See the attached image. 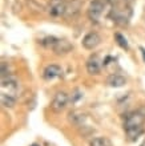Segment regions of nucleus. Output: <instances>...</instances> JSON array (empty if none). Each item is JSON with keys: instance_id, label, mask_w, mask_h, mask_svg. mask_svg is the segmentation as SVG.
<instances>
[{"instance_id": "9b49d317", "label": "nucleus", "mask_w": 145, "mask_h": 146, "mask_svg": "<svg viewBox=\"0 0 145 146\" xmlns=\"http://www.w3.org/2000/svg\"><path fill=\"white\" fill-rule=\"evenodd\" d=\"M85 119H87V115L84 113H81V111L73 110L68 114V121L71 123H73V125H76V126H83Z\"/></svg>"}, {"instance_id": "1a4fd4ad", "label": "nucleus", "mask_w": 145, "mask_h": 146, "mask_svg": "<svg viewBox=\"0 0 145 146\" xmlns=\"http://www.w3.org/2000/svg\"><path fill=\"white\" fill-rule=\"evenodd\" d=\"M61 74H63V70H61L60 66L56 65V64H52V65H48L45 69H44L43 77H44L47 81H52V80H55L56 77H60Z\"/></svg>"}, {"instance_id": "f03ea898", "label": "nucleus", "mask_w": 145, "mask_h": 146, "mask_svg": "<svg viewBox=\"0 0 145 146\" xmlns=\"http://www.w3.org/2000/svg\"><path fill=\"white\" fill-rule=\"evenodd\" d=\"M1 93H5L8 96H12V97H17L20 93V85L17 84V81L12 80L9 77H3L1 80Z\"/></svg>"}, {"instance_id": "6ab92c4d", "label": "nucleus", "mask_w": 145, "mask_h": 146, "mask_svg": "<svg viewBox=\"0 0 145 146\" xmlns=\"http://www.w3.org/2000/svg\"><path fill=\"white\" fill-rule=\"evenodd\" d=\"M140 50H141V53H142V57H144V61H145V48H140Z\"/></svg>"}, {"instance_id": "0eeeda50", "label": "nucleus", "mask_w": 145, "mask_h": 146, "mask_svg": "<svg viewBox=\"0 0 145 146\" xmlns=\"http://www.w3.org/2000/svg\"><path fill=\"white\" fill-rule=\"evenodd\" d=\"M100 42H101V37H100L99 33L97 32H89V33H87L84 36L81 44H83V46H84L85 49L92 50V49H95Z\"/></svg>"}, {"instance_id": "f3484780", "label": "nucleus", "mask_w": 145, "mask_h": 146, "mask_svg": "<svg viewBox=\"0 0 145 146\" xmlns=\"http://www.w3.org/2000/svg\"><path fill=\"white\" fill-rule=\"evenodd\" d=\"M116 40H117V44L121 48H124V49H129V45H128V41H126V38L124 37L122 35H120V33H116L115 35Z\"/></svg>"}, {"instance_id": "a211bd4d", "label": "nucleus", "mask_w": 145, "mask_h": 146, "mask_svg": "<svg viewBox=\"0 0 145 146\" xmlns=\"http://www.w3.org/2000/svg\"><path fill=\"white\" fill-rule=\"evenodd\" d=\"M80 98H83V93H81L79 89H75V90L72 92V96H71V98H69V100H71V102H72V104H76Z\"/></svg>"}, {"instance_id": "4be33fe9", "label": "nucleus", "mask_w": 145, "mask_h": 146, "mask_svg": "<svg viewBox=\"0 0 145 146\" xmlns=\"http://www.w3.org/2000/svg\"><path fill=\"white\" fill-rule=\"evenodd\" d=\"M32 146H39V145H36V143H35V145H32Z\"/></svg>"}, {"instance_id": "f257e3e1", "label": "nucleus", "mask_w": 145, "mask_h": 146, "mask_svg": "<svg viewBox=\"0 0 145 146\" xmlns=\"http://www.w3.org/2000/svg\"><path fill=\"white\" fill-rule=\"evenodd\" d=\"M144 122H145V113H142L141 110L132 111L125 117L124 129L129 130V129H134V127H141Z\"/></svg>"}, {"instance_id": "412c9836", "label": "nucleus", "mask_w": 145, "mask_h": 146, "mask_svg": "<svg viewBox=\"0 0 145 146\" xmlns=\"http://www.w3.org/2000/svg\"><path fill=\"white\" fill-rule=\"evenodd\" d=\"M126 1H128V3H130V1H133V0H126Z\"/></svg>"}, {"instance_id": "39448f33", "label": "nucleus", "mask_w": 145, "mask_h": 146, "mask_svg": "<svg viewBox=\"0 0 145 146\" xmlns=\"http://www.w3.org/2000/svg\"><path fill=\"white\" fill-rule=\"evenodd\" d=\"M65 9H67V1L65 0H51L49 5H48V12L55 17L65 15Z\"/></svg>"}, {"instance_id": "dca6fc26", "label": "nucleus", "mask_w": 145, "mask_h": 146, "mask_svg": "<svg viewBox=\"0 0 145 146\" xmlns=\"http://www.w3.org/2000/svg\"><path fill=\"white\" fill-rule=\"evenodd\" d=\"M57 40L59 38L53 37V36H47V37H44L41 41H40V44L44 45V46H47V48H53L55 44L57 42Z\"/></svg>"}, {"instance_id": "20e7f679", "label": "nucleus", "mask_w": 145, "mask_h": 146, "mask_svg": "<svg viewBox=\"0 0 145 146\" xmlns=\"http://www.w3.org/2000/svg\"><path fill=\"white\" fill-rule=\"evenodd\" d=\"M103 11H104V4L100 0H93L89 4V7H88V17H89L91 21L97 23L101 13H103Z\"/></svg>"}, {"instance_id": "ddd939ff", "label": "nucleus", "mask_w": 145, "mask_h": 146, "mask_svg": "<svg viewBox=\"0 0 145 146\" xmlns=\"http://www.w3.org/2000/svg\"><path fill=\"white\" fill-rule=\"evenodd\" d=\"M0 101H1V105H3L4 108H13L16 104V98L12 96H8L5 93H1V96H0Z\"/></svg>"}, {"instance_id": "aec40b11", "label": "nucleus", "mask_w": 145, "mask_h": 146, "mask_svg": "<svg viewBox=\"0 0 145 146\" xmlns=\"http://www.w3.org/2000/svg\"><path fill=\"white\" fill-rule=\"evenodd\" d=\"M141 146H145V141H144V142H142V143H141Z\"/></svg>"}, {"instance_id": "423d86ee", "label": "nucleus", "mask_w": 145, "mask_h": 146, "mask_svg": "<svg viewBox=\"0 0 145 146\" xmlns=\"http://www.w3.org/2000/svg\"><path fill=\"white\" fill-rule=\"evenodd\" d=\"M81 7H83L81 0H69V1H67V9H65L64 16L67 19H75L80 13Z\"/></svg>"}, {"instance_id": "7ed1b4c3", "label": "nucleus", "mask_w": 145, "mask_h": 146, "mask_svg": "<svg viewBox=\"0 0 145 146\" xmlns=\"http://www.w3.org/2000/svg\"><path fill=\"white\" fill-rule=\"evenodd\" d=\"M68 101H69V97L65 92L56 93L53 97V100H52V102H51V109L53 111H56V113H59V111L64 110V108L67 106V104H68Z\"/></svg>"}, {"instance_id": "2eb2a0df", "label": "nucleus", "mask_w": 145, "mask_h": 146, "mask_svg": "<svg viewBox=\"0 0 145 146\" xmlns=\"http://www.w3.org/2000/svg\"><path fill=\"white\" fill-rule=\"evenodd\" d=\"M89 146H111V141L105 137H96V138L91 139Z\"/></svg>"}, {"instance_id": "6e6552de", "label": "nucleus", "mask_w": 145, "mask_h": 146, "mask_svg": "<svg viewBox=\"0 0 145 146\" xmlns=\"http://www.w3.org/2000/svg\"><path fill=\"white\" fill-rule=\"evenodd\" d=\"M72 48H73V45L67 38H59L57 42L55 44V46L52 49H53V52L56 54H67L68 52L72 50Z\"/></svg>"}, {"instance_id": "f8f14e48", "label": "nucleus", "mask_w": 145, "mask_h": 146, "mask_svg": "<svg viewBox=\"0 0 145 146\" xmlns=\"http://www.w3.org/2000/svg\"><path fill=\"white\" fill-rule=\"evenodd\" d=\"M100 69H101V65H100L99 58L96 56H92L89 60L87 61V70L89 74H99Z\"/></svg>"}, {"instance_id": "4468645a", "label": "nucleus", "mask_w": 145, "mask_h": 146, "mask_svg": "<svg viewBox=\"0 0 145 146\" xmlns=\"http://www.w3.org/2000/svg\"><path fill=\"white\" fill-rule=\"evenodd\" d=\"M126 135H128V138L130 139V141H134V139H137L140 135L144 133V129L141 127H134V129H129V130H125Z\"/></svg>"}, {"instance_id": "9d476101", "label": "nucleus", "mask_w": 145, "mask_h": 146, "mask_svg": "<svg viewBox=\"0 0 145 146\" xmlns=\"http://www.w3.org/2000/svg\"><path fill=\"white\" fill-rule=\"evenodd\" d=\"M107 84L112 88H121L126 84V78L121 74H109L107 77Z\"/></svg>"}]
</instances>
